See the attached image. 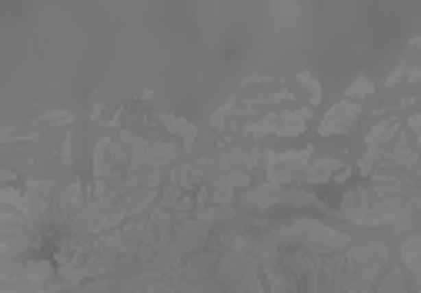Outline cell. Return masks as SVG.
<instances>
[{
  "instance_id": "obj_1",
  "label": "cell",
  "mask_w": 421,
  "mask_h": 293,
  "mask_svg": "<svg viewBox=\"0 0 421 293\" xmlns=\"http://www.w3.org/2000/svg\"><path fill=\"white\" fill-rule=\"evenodd\" d=\"M354 120H358V107L344 100V103H338V107H335V110L324 117V123H321V133H324V137H331V133H341V130H348V127H351Z\"/></svg>"
},
{
  "instance_id": "obj_2",
  "label": "cell",
  "mask_w": 421,
  "mask_h": 293,
  "mask_svg": "<svg viewBox=\"0 0 421 293\" xmlns=\"http://www.w3.org/2000/svg\"><path fill=\"white\" fill-rule=\"evenodd\" d=\"M368 90H371V84H368V80H358V84H354L351 90H348V97H354V94H368Z\"/></svg>"
}]
</instances>
